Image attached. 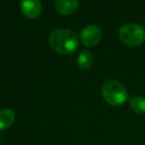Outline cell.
I'll return each instance as SVG.
<instances>
[{"mask_svg": "<svg viewBox=\"0 0 145 145\" xmlns=\"http://www.w3.org/2000/svg\"><path fill=\"white\" fill-rule=\"evenodd\" d=\"M50 46L55 52L61 54H69L77 48L79 39L75 32L69 29H58L49 37Z\"/></svg>", "mask_w": 145, "mask_h": 145, "instance_id": "1", "label": "cell"}, {"mask_svg": "<svg viewBox=\"0 0 145 145\" xmlns=\"http://www.w3.org/2000/svg\"><path fill=\"white\" fill-rule=\"evenodd\" d=\"M101 95L109 105L113 107L121 106L127 101L128 94L120 82L116 80H107L101 86Z\"/></svg>", "mask_w": 145, "mask_h": 145, "instance_id": "2", "label": "cell"}, {"mask_svg": "<svg viewBox=\"0 0 145 145\" xmlns=\"http://www.w3.org/2000/svg\"><path fill=\"white\" fill-rule=\"evenodd\" d=\"M119 39L130 46H137L145 42V29L138 24L129 23L119 29Z\"/></svg>", "mask_w": 145, "mask_h": 145, "instance_id": "3", "label": "cell"}, {"mask_svg": "<svg viewBox=\"0 0 145 145\" xmlns=\"http://www.w3.org/2000/svg\"><path fill=\"white\" fill-rule=\"evenodd\" d=\"M101 37H103L101 30L95 25H89L85 27L79 35L81 42L87 46H97L101 40Z\"/></svg>", "mask_w": 145, "mask_h": 145, "instance_id": "4", "label": "cell"}, {"mask_svg": "<svg viewBox=\"0 0 145 145\" xmlns=\"http://www.w3.org/2000/svg\"><path fill=\"white\" fill-rule=\"evenodd\" d=\"M21 11L26 17L35 19L42 12V3L40 0H21Z\"/></svg>", "mask_w": 145, "mask_h": 145, "instance_id": "5", "label": "cell"}, {"mask_svg": "<svg viewBox=\"0 0 145 145\" xmlns=\"http://www.w3.org/2000/svg\"><path fill=\"white\" fill-rule=\"evenodd\" d=\"M55 7L62 15H72L79 8V0H56Z\"/></svg>", "mask_w": 145, "mask_h": 145, "instance_id": "6", "label": "cell"}, {"mask_svg": "<svg viewBox=\"0 0 145 145\" xmlns=\"http://www.w3.org/2000/svg\"><path fill=\"white\" fill-rule=\"evenodd\" d=\"M15 113L11 109H1L0 110V131L6 130L15 121Z\"/></svg>", "mask_w": 145, "mask_h": 145, "instance_id": "7", "label": "cell"}, {"mask_svg": "<svg viewBox=\"0 0 145 145\" xmlns=\"http://www.w3.org/2000/svg\"><path fill=\"white\" fill-rule=\"evenodd\" d=\"M93 57L89 50H83L77 58V66L81 69H83V70L89 69L93 65Z\"/></svg>", "mask_w": 145, "mask_h": 145, "instance_id": "8", "label": "cell"}, {"mask_svg": "<svg viewBox=\"0 0 145 145\" xmlns=\"http://www.w3.org/2000/svg\"><path fill=\"white\" fill-rule=\"evenodd\" d=\"M129 106L134 113L138 115H145V97L137 96L130 100Z\"/></svg>", "mask_w": 145, "mask_h": 145, "instance_id": "9", "label": "cell"}, {"mask_svg": "<svg viewBox=\"0 0 145 145\" xmlns=\"http://www.w3.org/2000/svg\"><path fill=\"white\" fill-rule=\"evenodd\" d=\"M144 24H145V18H144Z\"/></svg>", "mask_w": 145, "mask_h": 145, "instance_id": "10", "label": "cell"}]
</instances>
